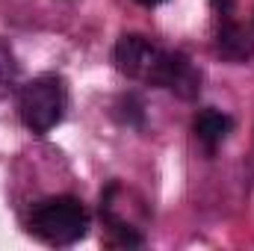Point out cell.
Wrapping results in <instances>:
<instances>
[{
  "instance_id": "1",
  "label": "cell",
  "mask_w": 254,
  "mask_h": 251,
  "mask_svg": "<svg viewBox=\"0 0 254 251\" xmlns=\"http://www.w3.org/2000/svg\"><path fill=\"white\" fill-rule=\"evenodd\" d=\"M30 231L36 237H42L45 243H51V246H71V243H77V240L86 237V231H89V213L71 195L48 198V201H42L33 210Z\"/></svg>"
},
{
  "instance_id": "2",
  "label": "cell",
  "mask_w": 254,
  "mask_h": 251,
  "mask_svg": "<svg viewBox=\"0 0 254 251\" xmlns=\"http://www.w3.org/2000/svg\"><path fill=\"white\" fill-rule=\"evenodd\" d=\"M18 110L24 125L33 133H48L51 127L63 122L65 113V83L54 74L36 77L24 86L21 98H18Z\"/></svg>"
},
{
  "instance_id": "4",
  "label": "cell",
  "mask_w": 254,
  "mask_h": 251,
  "mask_svg": "<svg viewBox=\"0 0 254 251\" xmlns=\"http://www.w3.org/2000/svg\"><path fill=\"white\" fill-rule=\"evenodd\" d=\"M151 86L172 89L175 95H181V98L190 101V98H195L201 92V77H198V71L192 68V63L184 54H163L160 68H157Z\"/></svg>"
},
{
  "instance_id": "8",
  "label": "cell",
  "mask_w": 254,
  "mask_h": 251,
  "mask_svg": "<svg viewBox=\"0 0 254 251\" xmlns=\"http://www.w3.org/2000/svg\"><path fill=\"white\" fill-rule=\"evenodd\" d=\"M136 3H142V6H157V3H163V0H136Z\"/></svg>"
},
{
  "instance_id": "5",
  "label": "cell",
  "mask_w": 254,
  "mask_h": 251,
  "mask_svg": "<svg viewBox=\"0 0 254 251\" xmlns=\"http://www.w3.org/2000/svg\"><path fill=\"white\" fill-rule=\"evenodd\" d=\"M216 45H219V54H222L225 60H234V63H243V60H249L254 54L252 33H249L243 24H234V21L222 24Z\"/></svg>"
},
{
  "instance_id": "7",
  "label": "cell",
  "mask_w": 254,
  "mask_h": 251,
  "mask_svg": "<svg viewBox=\"0 0 254 251\" xmlns=\"http://www.w3.org/2000/svg\"><path fill=\"white\" fill-rule=\"evenodd\" d=\"M210 3H213V9L222 12V15H231V9H234V0H210Z\"/></svg>"
},
{
  "instance_id": "6",
  "label": "cell",
  "mask_w": 254,
  "mask_h": 251,
  "mask_svg": "<svg viewBox=\"0 0 254 251\" xmlns=\"http://www.w3.org/2000/svg\"><path fill=\"white\" fill-rule=\"evenodd\" d=\"M231 127H234V122H231L225 113H216V110H204V113H198L195 122H192L195 136H198L207 148H216V145L231 133Z\"/></svg>"
},
{
  "instance_id": "3",
  "label": "cell",
  "mask_w": 254,
  "mask_h": 251,
  "mask_svg": "<svg viewBox=\"0 0 254 251\" xmlns=\"http://www.w3.org/2000/svg\"><path fill=\"white\" fill-rule=\"evenodd\" d=\"M166 51H160L157 45H151L145 36H122L119 45H116V68L133 77V80H145V83H154V74L160 68V60H163Z\"/></svg>"
}]
</instances>
